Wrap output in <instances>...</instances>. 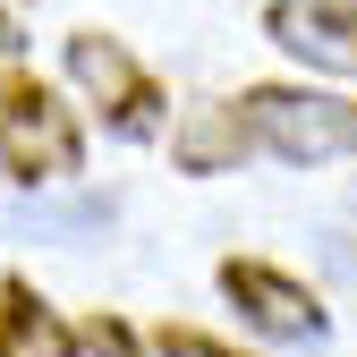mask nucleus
<instances>
[{
  "instance_id": "6e6552de",
  "label": "nucleus",
  "mask_w": 357,
  "mask_h": 357,
  "mask_svg": "<svg viewBox=\"0 0 357 357\" xmlns=\"http://www.w3.org/2000/svg\"><path fill=\"white\" fill-rule=\"evenodd\" d=\"M153 349H162V357H247V349L213 340V332H196V324H162V332H153Z\"/></svg>"
},
{
  "instance_id": "0eeeda50",
  "label": "nucleus",
  "mask_w": 357,
  "mask_h": 357,
  "mask_svg": "<svg viewBox=\"0 0 357 357\" xmlns=\"http://www.w3.org/2000/svg\"><path fill=\"white\" fill-rule=\"evenodd\" d=\"M178 170H196V178H221V170H238L255 145H247V128H238V111L230 102H204L196 119H178Z\"/></svg>"
},
{
  "instance_id": "39448f33",
  "label": "nucleus",
  "mask_w": 357,
  "mask_h": 357,
  "mask_svg": "<svg viewBox=\"0 0 357 357\" xmlns=\"http://www.w3.org/2000/svg\"><path fill=\"white\" fill-rule=\"evenodd\" d=\"M264 34H273L289 60L324 68V77H357V17L332 9V0H273V9H264Z\"/></svg>"
},
{
  "instance_id": "423d86ee",
  "label": "nucleus",
  "mask_w": 357,
  "mask_h": 357,
  "mask_svg": "<svg viewBox=\"0 0 357 357\" xmlns=\"http://www.w3.org/2000/svg\"><path fill=\"white\" fill-rule=\"evenodd\" d=\"M0 357H77V332L52 315V298L26 273L0 281Z\"/></svg>"
},
{
  "instance_id": "f257e3e1",
  "label": "nucleus",
  "mask_w": 357,
  "mask_h": 357,
  "mask_svg": "<svg viewBox=\"0 0 357 357\" xmlns=\"http://www.w3.org/2000/svg\"><path fill=\"white\" fill-rule=\"evenodd\" d=\"M230 111L247 128V145L289 162V170L357 153V94H332V85H247Z\"/></svg>"
},
{
  "instance_id": "1a4fd4ad",
  "label": "nucleus",
  "mask_w": 357,
  "mask_h": 357,
  "mask_svg": "<svg viewBox=\"0 0 357 357\" xmlns=\"http://www.w3.org/2000/svg\"><path fill=\"white\" fill-rule=\"evenodd\" d=\"M77 349H94V357H145V349H137V332H128L119 315H94V324L77 332Z\"/></svg>"
},
{
  "instance_id": "7ed1b4c3",
  "label": "nucleus",
  "mask_w": 357,
  "mask_h": 357,
  "mask_svg": "<svg viewBox=\"0 0 357 357\" xmlns=\"http://www.w3.org/2000/svg\"><path fill=\"white\" fill-rule=\"evenodd\" d=\"M68 77H77V94L94 102V119L111 128V137H128V145H145V137H162V119H170V94H162V77L128 52L119 34H102V26H85V34H68Z\"/></svg>"
},
{
  "instance_id": "f03ea898",
  "label": "nucleus",
  "mask_w": 357,
  "mask_h": 357,
  "mask_svg": "<svg viewBox=\"0 0 357 357\" xmlns=\"http://www.w3.org/2000/svg\"><path fill=\"white\" fill-rule=\"evenodd\" d=\"M77 170H85L77 111L34 68L0 60V178H17V188H60V178H77Z\"/></svg>"
},
{
  "instance_id": "9b49d317",
  "label": "nucleus",
  "mask_w": 357,
  "mask_h": 357,
  "mask_svg": "<svg viewBox=\"0 0 357 357\" xmlns=\"http://www.w3.org/2000/svg\"><path fill=\"white\" fill-rule=\"evenodd\" d=\"M332 9H349V17H357V0H332Z\"/></svg>"
},
{
  "instance_id": "20e7f679",
  "label": "nucleus",
  "mask_w": 357,
  "mask_h": 357,
  "mask_svg": "<svg viewBox=\"0 0 357 357\" xmlns=\"http://www.w3.org/2000/svg\"><path fill=\"white\" fill-rule=\"evenodd\" d=\"M221 298H230L264 340H306V349L332 340V306L306 289L298 273L264 264V255H230V264H221Z\"/></svg>"
},
{
  "instance_id": "9d476101",
  "label": "nucleus",
  "mask_w": 357,
  "mask_h": 357,
  "mask_svg": "<svg viewBox=\"0 0 357 357\" xmlns=\"http://www.w3.org/2000/svg\"><path fill=\"white\" fill-rule=\"evenodd\" d=\"M17 43H26V34H17V17H9V0H0V60H17Z\"/></svg>"
}]
</instances>
